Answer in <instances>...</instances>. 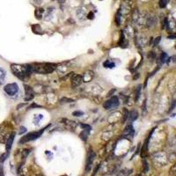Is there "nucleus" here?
I'll use <instances>...</instances> for the list:
<instances>
[{
  "label": "nucleus",
  "instance_id": "nucleus-4",
  "mask_svg": "<svg viewBox=\"0 0 176 176\" xmlns=\"http://www.w3.org/2000/svg\"><path fill=\"white\" fill-rule=\"evenodd\" d=\"M4 91L7 95L9 96H14L16 93L19 92V86L16 83H11V84H7L4 87Z\"/></svg>",
  "mask_w": 176,
  "mask_h": 176
},
{
  "label": "nucleus",
  "instance_id": "nucleus-20",
  "mask_svg": "<svg viewBox=\"0 0 176 176\" xmlns=\"http://www.w3.org/2000/svg\"><path fill=\"white\" fill-rule=\"evenodd\" d=\"M160 39H161L160 36H159V37H157V38L155 39V41H154V46H157V45L159 44V42L160 41Z\"/></svg>",
  "mask_w": 176,
  "mask_h": 176
},
{
  "label": "nucleus",
  "instance_id": "nucleus-2",
  "mask_svg": "<svg viewBox=\"0 0 176 176\" xmlns=\"http://www.w3.org/2000/svg\"><path fill=\"white\" fill-rule=\"evenodd\" d=\"M33 72H36L40 74H47L51 73L56 69V65L53 64H34L32 65Z\"/></svg>",
  "mask_w": 176,
  "mask_h": 176
},
{
  "label": "nucleus",
  "instance_id": "nucleus-11",
  "mask_svg": "<svg viewBox=\"0 0 176 176\" xmlns=\"http://www.w3.org/2000/svg\"><path fill=\"white\" fill-rule=\"evenodd\" d=\"M89 130H84L83 132H82L81 134H80V137H81V139L83 140V141H86L87 140V137H88V134H89Z\"/></svg>",
  "mask_w": 176,
  "mask_h": 176
},
{
  "label": "nucleus",
  "instance_id": "nucleus-19",
  "mask_svg": "<svg viewBox=\"0 0 176 176\" xmlns=\"http://www.w3.org/2000/svg\"><path fill=\"white\" fill-rule=\"evenodd\" d=\"M81 127L84 128V130H91V127L89 126V125H84V124H81Z\"/></svg>",
  "mask_w": 176,
  "mask_h": 176
},
{
  "label": "nucleus",
  "instance_id": "nucleus-10",
  "mask_svg": "<svg viewBox=\"0 0 176 176\" xmlns=\"http://www.w3.org/2000/svg\"><path fill=\"white\" fill-rule=\"evenodd\" d=\"M6 78V72L5 70L2 68H0V86L5 83V80Z\"/></svg>",
  "mask_w": 176,
  "mask_h": 176
},
{
  "label": "nucleus",
  "instance_id": "nucleus-22",
  "mask_svg": "<svg viewBox=\"0 0 176 176\" xmlns=\"http://www.w3.org/2000/svg\"><path fill=\"white\" fill-rule=\"evenodd\" d=\"M140 90H141V86H139L138 88H137V98H136V100H137V99H138V97H139V95H140Z\"/></svg>",
  "mask_w": 176,
  "mask_h": 176
},
{
  "label": "nucleus",
  "instance_id": "nucleus-7",
  "mask_svg": "<svg viewBox=\"0 0 176 176\" xmlns=\"http://www.w3.org/2000/svg\"><path fill=\"white\" fill-rule=\"evenodd\" d=\"M83 82H84L83 78H82V76H80V75H74L73 78H72V85L73 87L80 86Z\"/></svg>",
  "mask_w": 176,
  "mask_h": 176
},
{
  "label": "nucleus",
  "instance_id": "nucleus-21",
  "mask_svg": "<svg viewBox=\"0 0 176 176\" xmlns=\"http://www.w3.org/2000/svg\"><path fill=\"white\" fill-rule=\"evenodd\" d=\"M143 162H144V165H145V172H147L148 171V164H147L145 159H144Z\"/></svg>",
  "mask_w": 176,
  "mask_h": 176
},
{
  "label": "nucleus",
  "instance_id": "nucleus-13",
  "mask_svg": "<svg viewBox=\"0 0 176 176\" xmlns=\"http://www.w3.org/2000/svg\"><path fill=\"white\" fill-rule=\"evenodd\" d=\"M167 54L165 53V52H162L161 54V63L164 64V63H166V61L167 60Z\"/></svg>",
  "mask_w": 176,
  "mask_h": 176
},
{
  "label": "nucleus",
  "instance_id": "nucleus-9",
  "mask_svg": "<svg viewBox=\"0 0 176 176\" xmlns=\"http://www.w3.org/2000/svg\"><path fill=\"white\" fill-rule=\"evenodd\" d=\"M25 86V91H26V95H27V97H26V99H25V100L26 101H29V100H31L33 98V89L30 87V86Z\"/></svg>",
  "mask_w": 176,
  "mask_h": 176
},
{
  "label": "nucleus",
  "instance_id": "nucleus-8",
  "mask_svg": "<svg viewBox=\"0 0 176 176\" xmlns=\"http://www.w3.org/2000/svg\"><path fill=\"white\" fill-rule=\"evenodd\" d=\"M14 137H15V133H13L9 138L6 139V145H5V149H6V151H11V148L13 146V140H14Z\"/></svg>",
  "mask_w": 176,
  "mask_h": 176
},
{
  "label": "nucleus",
  "instance_id": "nucleus-18",
  "mask_svg": "<svg viewBox=\"0 0 176 176\" xmlns=\"http://www.w3.org/2000/svg\"><path fill=\"white\" fill-rule=\"evenodd\" d=\"M72 114H73V116H81V115L84 114V113L80 112V111H75V112L72 113Z\"/></svg>",
  "mask_w": 176,
  "mask_h": 176
},
{
  "label": "nucleus",
  "instance_id": "nucleus-23",
  "mask_svg": "<svg viewBox=\"0 0 176 176\" xmlns=\"http://www.w3.org/2000/svg\"><path fill=\"white\" fill-rule=\"evenodd\" d=\"M26 131H27V128H24V127H21V128H20V131H19L20 134L25 133Z\"/></svg>",
  "mask_w": 176,
  "mask_h": 176
},
{
  "label": "nucleus",
  "instance_id": "nucleus-14",
  "mask_svg": "<svg viewBox=\"0 0 176 176\" xmlns=\"http://www.w3.org/2000/svg\"><path fill=\"white\" fill-rule=\"evenodd\" d=\"M8 155H9V152H8V151H6L5 153L2 154L1 157H0V162H1V163H4V162L5 161V159H7Z\"/></svg>",
  "mask_w": 176,
  "mask_h": 176
},
{
  "label": "nucleus",
  "instance_id": "nucleus-16",
  "mask_svg": "<svg viewBox=\"0 0 176 176\" xmlns=\"http://www.w3.org/2000/svg\"><path fill=\"white\" fill-rule=\"evenodd\" d=\"M103 65H104L105 67H107V68H114V67L115 66V64H114V63H110V62H108V61L105 62V63L103 64Z\"/></svg>",
  "mask_w": 176,
  "mask_h": 176
},
{
  "label": "nucleus",
  "instance_id": "nucleus-25",
  "mask_svg": "<svg viewBox=\"0 0 176 176\" xmlns=\"http://www.w3.org/2000/svg\"><path fill=\"white\" fill-rule=\"evenodd\" d=\"M174 38H175L174 35H170V36H168V39H174Z\"/></svg>",
  "mask_w": 176,
  "mask_h": 176
},
{
  "label": "nucleus",
  "instance_id": "nucleus-1",
  "mask_svg": "<svg viewBox=\"0 0 176 176\" xmlns=\"http://www.w3.org/2000/svg\"><path fill=\"white\" fill-rule=\"evenodd\" d=\"M11 70L13 73L21 80H25L33 73L31 64H11Z\"/></svg>",
  "mask_w": 176,
  "mask_h": 176
},
{
  "label": "nucleus",
  "instance_id": "nucleus-3",
  "mask_svg": "<svg viewBox=\"0 0 176 176\" xmlns=\"http://www.w3.org/2000/svg\"><path fill=\"white\" fill-rule=\"evenodd\" d=\"M46 130V128H42V130H40L39 131H34V132H30L28 134H27L26 136H24L23 137H21V139L19 140V144H25L27 142H30V141L37 139L38 137H41V135L43 133V131Z\"/></svg>",
  "mask_w": 176,
  "mask_h": 176
},
{
  "label": "nucleus",
  "instance_id": "nucleus-5",
  "mask_svg": "<svg viewBox=\"0 0 176 176\" xmlns=\"http://www.w3.org/2000/svg\"><path fill=\"white\" fill-rule=\"evenodd\" d=\"M119 105V100L116 96H114L112 97L110 100H106L103 104V108L105 109H110V108H115L117 106Z\"/></svg>",
  "mask_w": 176,
  "mask_h": 176
},
{
  "label": "nucleus",
  "instance_id": "nucleus-17",
  "mask_svg": "<svg viewBox=\"0 0 176 176\" xmlns=\"http://www.w3.org/2000/svg\"><path fill=\"white\" fill-rule=\"evenodd\" d=\"M62 103H69V102H72V101H74L73 100H70V99H67V98H63V99H61V100H60Z\"/></svg>",
  "mask_w": 176,
  "mask_h": 176
},
{
  "label": "nucleus",
  "instance_id": "nucleus-6",
  "mask_svg": "<svg viewBox=\"0 0 176 176\" xmlns=\"http://www.w3.org/2000/svg\"><path fill=\"white\" fill-rule=\"evenodd\" d=\"M95 158V154L94 152L92 151H90L89 154L87 156V159H86V172H89L92 168V165L93 163V159Z\"/></svg>",
  "mask_w": 176,
  "mask_h": 176
},
{
  "label": "nucleus",
  "instance_id": "nucleus-15",
  "mask_svg": "<svg viewBox=\"0 0 176 176\" xmlns=\"http://www.w3.org/2000/svg\"><path fill=\"white\" fill-rule=\"evenodd\" d=\"M167 2H168V0H160L159 1V7L160 8H165L167 5Z\"/></svg>",
  "mask_w": 176,
  "mask_h": 176
},
{
  "label": "nucleus",
  "instance_id": "nucleus-24",
  "mask_svg": "<svg viewBox=\"0 0 176 176\" xmlns=\"http://www.w3.org/2000/svg\"><path fill=\"white\" fill-rule=\"evenodd\" d=\"M33 107H35V108H39V107H40V106H38V105H36V104H33V105L31 106V107H30V108H33Z\"/></svg>",
  "mask_w": 176,
  "mask_h": 176
},
{
  "label": "nucleus",
  "instance_id": "nucleus-12",
  "mask_svg": "<svg viewBox=\"0 0 176 176\" xmlns=\"http://www.w3.org/2000/svg\"><path fill=\"white\" fill-rule=\"evenodd\" d=\"M130 120L131 122L135 121V120L137 118V116H138L137 112V111H132V112H130Z\"/></svg>",
  "mask_w": 176,
  "mask_h": 176
}]
</instances>
